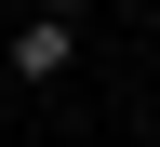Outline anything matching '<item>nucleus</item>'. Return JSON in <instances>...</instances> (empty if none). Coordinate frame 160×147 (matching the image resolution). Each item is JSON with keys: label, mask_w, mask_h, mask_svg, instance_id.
Here are the masks:
<instances>
[{"label": "nucleus", "mask_w": 160, "mask_h": 147, "mask_svg": "<svg viewBox=\"0 0 160 147\" xmlns=\"http://www.w3.org/2000/svg\"><path fill=\"white\" fill-rule=\"evenodd\" d=\"M67 54H80V13H27L0 67H13V80H53V67H67Z\"/></svg>", "instance_id": "obj_1"}, {"label": "nucleus", "mask_w": 160, "mask_h": 147, "mask_svg": "<svg viewBox=\"0 0 160 147\" xmlns=\"http://www.w3.org/2000/svg\"><path fill=\"white\" fill-rule=\"evenodd\" d=\"M40 13H93V0H40Z\"/></svg>", "instance_id": "obj_2"}]
</instances>
